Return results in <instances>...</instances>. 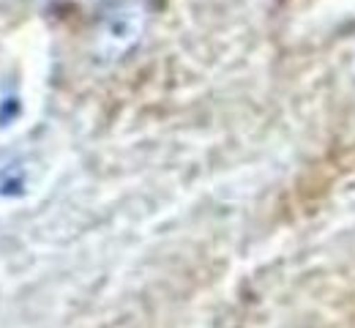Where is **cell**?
<instances>
[{
	"mask_svg": "<svg viewBox=\"0 0 355 328\" xmlns=\"http://www.w3.org/2000/svg\"><path fill=\"white\" fill-rule=\"evenodd\" d=\"M137 25H139V11L129 3H121L104 14V36L112 39L118 47L137 36Z\"/></svg>",
	"mask_w": 355,
	"mask_h": 328,
	"instance_id": "obj_1",
	"label": "cell"
}]
</instances>
